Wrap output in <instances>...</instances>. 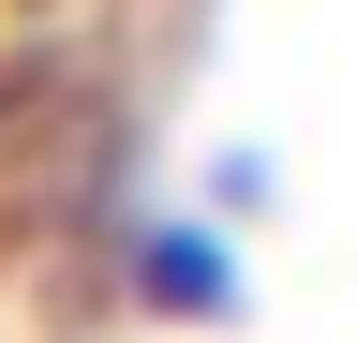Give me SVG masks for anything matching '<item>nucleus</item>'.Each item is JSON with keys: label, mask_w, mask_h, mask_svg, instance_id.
Segmentation results:
<instances>
[{"label": "nucleus", "mask_w": 358, "mask_h": 343, "mask_svg": "<svg viewBox=\"0 0 358 343\" xmlns=\"http://www.w3.org/2000/svg\"><path fill=\"white\" fill-rule=\"evenodd\" d=\"M120 284H134V314H164V328L239 314V254H224V224H179V209H150V224L120 239Z\"/></svg>", "instance_id": "obj_1"}]
</instances>
